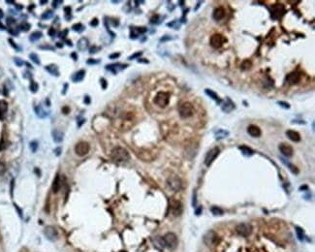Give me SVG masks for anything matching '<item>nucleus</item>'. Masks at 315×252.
Listing matches in <instances>:
<instances>
[{
	"label": "nucleus",
	"mask_w": 315,
	"mask_h": 252,
	"mask_svg": "<svg viewBox=\"0 0 315 252\" xmlns=\"http://www.w3.org/2000/svg\"><path fill=\"white\" fill-rule=\"evenodd\" d=\"M111 157L114 161L117 162V163H123V162H127L130 159V154L125 149L121 148V146H117L112 150Z\"/></svg>",
	"instance_id": "obj_1"
},
{
	"label": "nucleus",
	"mask_w": 315,
	"mask_h": 252,
	"mask_svg": "<svg viewBox=\"0 0 315 252\" xmlns=\"http://www.w3.org/2000/svg\"><path fill=\"white\" fill-rule=\"evenodd\" d=\"M178 113H180L181 118H188V117H191L194 114L195 109H194V106L190 102H184L178 108Z\"/></svg>",
	"instance_id": "obj_2"
},
{
	"label": "nucleus",
	"mask_w": 315,
	"mask_h": 252,
	"mask_svg": "<svg viewBox=\"0 0 315 252\" xmlns=\"http://www.w3.org/2000/svg\"><path fill=\"white\" fill-rule=\"evenodd\" d=\"M162 240H163L164 246H166V247H168L171 250L177 248L178 240H177V237L176 234H174V233H167L164 236V237L162 238Z\"/></svg>",
	"instance_id": "obj_3"
},
{
	"label": "nucleus",
	"mask_w": 315,
	"mask_h": 252,
	"mask_svg": "<svg viewBox=\"0 0 315 252\" xmlns=\"http://www.w3.org/2000/svg\"><path fill=\"white\" fill-rule=\"evenodd\" d=\"M170 101V94L168 92L160 91L156 94V96L154 97V104L157 105L160 108H165Z\"/></svg>",
	"instance_id": "obj_4"
},
{
	"label": "nucleus",
	"mask_w": 315,
	"mask_h": 252,
	"mask_svg": "<svg viewBox=\"0 0 315 252\" xmlns=\"http://www.w3.org/2000/svg\"><path fill=\"white\" fill-rule=\"evenodd\" d=\"M227 39L226 37H224L222 34L219 33H215L213 35H212L211 40H209V43H211V46L214 49H219L226 43Z\"/></svg>",
	"instance_id": "obj_5"
},
{
	"label": "nucleus",
	"mask_w": 315,
	"mask_h": 252,
	"mask_svg": "<svg viewBox=\"0 0 315 252\" xmlns=\"http://www.w3.org/2000/svg\"><path fill=\"white\" fill-rule=\"evenodd\" d=\"M203 240L206 245L208 246H214L216 245L218 243V236L214 231H208V232L204 235Z\"/></svg>",
	"instance_id": "obj_6"
},
{
	"label": "nucleus",
	"mask_w": 315,
	"mask_h": 252,
	"mask_svg": "<svg viewBox=\"0 0 315 252\" xmlns=\"http://www.w3.org/2000/svg\"><path fill=\"white\" fill-rule=\"evenodd\" d=\"M167 183H168V185H169V187L172 189L173 191H180V189H181V187H182L181 180L177 176H176V175L170 176L169 177H168Z\"/></svg>",
	"instance_id": "obj_7"
},
{
	"label": "nucleus",
	"mask_w": 315,
	"mask_h": 252,
	"mask_svg": "<svg viewBox=\"0 0 315 252\" xmlns=\"http://www.w3.org/2000/svg\"><path fill=\"white\" fill-rule=\"evenodd\" d=\"M89 149H90V146H89L88 143H86V142H80L75 146V152L79 156L86 155L89 152Z\"/></svg>",
	"instance_id": "obj_8"
},
{
	"label": "nucleus",
	"mask_w": 315,
	"mask_h": 252,
	"mask_svg": "<svg viewBox=\"0 0 315 252\" xmlns=\"http://www.w3.org/2000/svg\"><path fill=\"white\" fill-rule=\"evenodd\" d=\"M236 231L241 237H247L252 232V227L248 223H241L238 225L237 228H236Z\"/></svg>",
	"instance_id": "obj_9"
},
{
	"label": "nucleus",
	"mask_w": 315,
	"mask_h": 252,
	"mask_svg": "<svg viewBox=\"0 0 315 252\" xmlns=\"http://www.w3.org/2000/svg\"><path fill=\"white\" fill-rule=\"evenodd\" d=\"M182 204L177 200H172L170 203V211L174 216H180L182 213Z\"/></svg>",
	"instance_id": "obj_10"
},
{
	"label": "nucleus",
	"mask_w": 315,
	"mask_h": 252,
	"mask_svg": "<svg viewBox=\"0 0 315 252\" xmlns=\"http://www.w3.org/2000/svg\"><path fill=\"white\" fill-rule=\"evenodd\" d=\"M219 152H220V150H219V149L217 148V146L209 150L207 153V155H206V158H205V164H206L208 167L211 166L212 164V162L215 159H216V157L219 154Z\"/></svg>",
	"instance_id": "obj_11"
},
{
	"label": "nucleus",
	"mask_w": 315,
	"mask_h": 252,
	"mask_svg": "<svg viewBox=\"0 0 315 252\" xmlns=\"http://www.w3.org/2000/svg\"><path fill=\"white\" fill-rule=\"evenodd\" d=\"M301 79L302 74H300L299 72H292L286 76V82L289 83V85H297V83L300 82Z\"/></svg>",
	"instance_id": "obj_12"
},
{
	"label": "nucleus",
	"mask_w": 315,
	"mask_h": 252,
	"mask_svg": "<svg viewBox=\"0 0 315 252\" xmlns=\"http://www.w3.org/2000/svg\"><path fill=\"white\" fill-rule=\"evenodd\" d=\"M44 234L45 236L47 237V239L51 240V241H54L57 240V238H58V234H57V231L54 228V227H51V226H49V227H47L44 231Z\"/></svg>",
	"instance_id": "obj_13"
},
{
	"label": "nucleus",
	"mask_w": 315,
	"mask_h": 252,
	"mask_svg": "<svg viewBox=\"0 0 315 252\" xmlns=\"http://www.w3.org/2000/svg\"><path fill=\"white\" fill-rule=\"evenodd\" d=\"M284 12H285V9L283 5L281 4L274 5V6H272V11H271V17L274 19H278L284 14Z\"/></svg>",
	"instance_id": "obj_14"
},
{
	"label": "nucleus",
	"mask_w": 315,
	"mask_h": 252,
	"mask_svg": "<svg viewBox=\"0 0 315 252\" xmlns=\"http://www.w3.org/2000/svg\"><path fill=\"white\" fill-rule=\"evenodd\" d=\"M279 150L281 153L286 157H292L294 154V149L292 146L284 143L279 145Z\"/></svg>",
	"instance_id": "obj_15"
},
{
	"label": "nucleus",
	"mask_w": 315,
	"mask_h": 252,
	"mask_svg": "<svg viewBox=\"0 0 315 252\" xmlns=\"http://www.w3.org/2000/svg\"><path fill=\"white\" fill-rule=\"evenodd\" d=\"M247 133L251 136V137H253V138H258V137H260L261 134H262L261 129L258 127V126L253 125V124L249 125L248 127H247Z\"/></svg>",
	"instance_id": "obj_16"
},
{
	"label": "nucleus",
	"mask_w": 315,
	"mask_h": 252,
	"mask_svg": "<svg viewBox=\"0 0 315 252\" xmlns=\"http://www.w3.org/2000/svg\"><path fill=\"white\" fill-rule=\"evenodd\" d=\"M146 31L145 27H135V26H131V34L130 38L131 39H136L139 37L140 34H143Z\"/></svg>",
	"instance_id": "obj_17"
},
{
	"label": "nucleus",
	"mask_w": 315,
	"mask_h": 252,
	"mask_svg": "<svg viewBox=\"0 0 315 252\" xmlns=\"http://www.w3.org/2000/svg\"><path fill=\"white\" fill-rule=\"evenodd\" d=\"M212 17L214 19H216V20H220V19H222L224 17H225V9L223 7H218L216 8L213 11V14H212Z\"/></svg>",
	"instance_id": "obj_18"
},
{
	"label": "nucleus",
	"mask_w": 315,
	"mask_h": 252,
	"mask_svg": "<svg viewBox=\"0 0 315 252\" xmlns=\"http://www.w3.org/2000/svg\"><path fill=\"white\" fill-rule=\"evenodd\" d=\"M88 45H89V42H88V39L86 38V37H82L81 38L80 40L78 41V44H77V48L79 51H86L87 48H88Z\"/></svg>",
	"instance_id": "obj_19"
},
{
	"label": "nucleus",
	"mask_w": 315,
	"mask_h": 252,
	"mask_svg": "<svg viewBox=\"0 0 315 252\" xmlns=\"http://www.w3.org/2000/svg\"><path fill=\"white\" fill-rule=\"evenodd\" d=\"M51 135H52V138H54V141L55 142V143H61V142L63 141V138H64V133L58 129H54V131H52Z\"/></svg>",
	"instance_id": "obj_20"
},
{
	"label": "nucleus",
	"mask_w": 315,
	"mask_h": 252,
	"mask_svg": "<svg viewBox=\"0 0 315 252\" xmlns=\"http://www.w3.org/2000/svg\"><path fill=\"white\" fill-rule=\"evenodd\" d=\"M286 135H287V137L289 138L291 141H293V142H300L301 141L300 134H299L297 131H295V130H287L286 131Z\"/></svg>",
	"instance_id": "obj_21"
},
{
	"label": "nucleus",
	"mask_w": 315,
	"mask_h": 252,
	"mask_svg": "<svg viewBox=\"0 0 315 252\" xmlns=\"http://www.w3.org/2000/svg\"><path fill=\"white\" fill-rule=\"evenodd\" d=\"M61 185H62V181L61 178L59 177V175H57L54 180V183H52V192L54 193H57L59 192V190L61 189Z\"/></svg>",
	"instance_id": "obj_22"
},
{
	"label": "nucleus",
	"mask_w": 315,
	"mask_h": 252,
	"mask_svg": "<svg viewBox=\"0 0 315 252\" xmlns=\"http://www.w3.org/2000/svg\"><path fill=\"white\" fill-rule=\"evenodd\" d=\"M126 66H127V65H122V64H118V63H117V64H111V65H108L107 67H106V69L107 70H109V71H111V72H113L114 73V74H117V73L119 71V70H122V69H124V68H126Z\"/></svg>",
	"instance_id": "obj_23"
},
{
	"label": "nucleus",
	"mask_w": 315,
	"mask_h": 252,
	"mask_svg": "<svg viewBox=\"0 0 315 252\" xmlns=\"http://www.w3.org/2000/svg\"><path fill=\"white\" fill-rule=\"evenodd\" d=\"M8 111V103L4 100H0V119H3L5 117V114H6Z\"/></svg>",
	"instance_id": "obj_24"
},
{
	"label": "nucleus",
	"mask_w": 315,
	"mask_h": 252,
	"mask_svg": "<svg viewBox=\"0 0 315 252\" xmlns=\"http://www.w3.org/2000/svg\"><path fill=\"white\" fill-rule=\"evenodd\" d=\"M86 76V71L85 70H80L78 71L75 75L72 76V81L74 82H80L83 80V78Z\"/></svg>",
	"instance_id": "obj_25"
},
{
	"label": "nucleus",
	"mask_w": 315,
	"mask_h": 252,
	"mask_svg": "<svg viewBox=\"0 0 315 252\" xmlns=\"http://www.w3.org/2000/svg\"><path fill=\"white\" fill-rule=\"evenodd\" d=\"M46 70L48 71V72L50 73V74L54 75V76H55V77H58V76H59L58 67H57L55 64H51V65L46 66Z\"/></svg>",
	"instance_id": "obj_26"
},
{
	"label": "nucleus",
	"mask_w": 315,
	"mask_h": 252,
	"mask_svg": "<svg viewBox=\"0 0 315 252\" xmlns=\"http://www.w3.org/2000/svg\"><path fill=\"white\" fill-rule=\"evenodd\" d=\"M205 92H206V94H207L208 96H209L212 99H213L214 101H216L218 104L221 103V99H220V98L218 97V95H217V94L215 93L214 91L211 90V89H206V90H205Z\"/></svg>",
	"instance_id": "obj_27"
},
{
	"label": "nucleus",
	"mask_w": 315,
	"mask_h": 252,
	"mask_svg": "<svg viewBox=\"0 0 315 252\" xmlns=\"http://www.w3.org/2000/svg\"><path fill=\"white\" fill-rule=\"evenodd\" d=\"M239 149L241 151V153H243V155H245V156H251V155H253V153H254V151L252 150L250 148H248V146L241 145V146H240Z\"/></svg>",
	"instance_id": "obj_28"
},
{
	"label": "nucleus",
	"mask_w": 315,
	"mask_h": 252,
	"mask_svg": "<svg viewBox=\"0 0 315 252\" xmlns=\"http://www.w3.org/2000/svg\"><path fill=\"white\" fill-rule=\"evenodd\" d=\"M35 113H36V114H37L38 117H41V118L46 117L47 115H48V113L45 112L44 110H43V108H42L41 106H36V107H35Z\"/></svg>",
	"instance_id": "obj_29"
},
{
	"label": "nucleus",
	"mask_w": 315,
	"mask_h": 252,
	"mask_svg": "<svg viewBox=\"0 0 315 252\" xmlns=\"http://www.w3.org/2000/svg\"><path fill=\"white\" fill-rule=\"evenodd\" d=\"M42 35H43V33L41 32V31H35V32H33L32 34H31L29 36V40L31 42H35V41H38L41 37H42Z\"/></svg>",
	"instance_id": "obj_30"
},
{
	"label": "nucleus",
	"mask_w": 315,
	"mask_h": 252,
	"mask_svg": "<svg viewBox=\"0 0 315 252\" xmlns=\"http://www.w3.org/2000/svg\"><path fill=\"white\" fill-rule=\"evenodd\" d=\"M229 135V132L228 131H225V130H218L216 133H215V138H216L217 140H221L225 137H227V136Z\"/></svg>",
	"instance_id": "obj_31"
},
{
	"label": "nucleus",
	"mask_w": 315,
	"mask_h": 252,
	"mask_svg": "<svg viewBox=\"0 0 315 252\" xmlns=\"http://www.w3.org/2000/svg\"><path fill=\"white\" fill-rule=\"evenodd\" d=\"M228 100H229V99H228ZM224 105H225V106H223V107H222V111L226 112V113H229L230 111H232V110L235 108V106H234V103H232V102H231L230 100H229V103H228V104H227V103H225Z\"/></svg>",
	"instance_id": "obj_32"
},
{
	"label": "nucleus",
	"mask_w": 315,
	"mask_h": 252,
	"mask_svg": "<svg viewBox=\"0 0 315 252\" xmlns=\"http://www.w3.org/2000/svg\"><path fill=\"white\" fill-rule=\"evenodd\" d=\"M54 16V12L51 10H47L46 12H44V14L42 15V19H51V17Z\"/></svg>",
	"instance_id": "obj_33"
},
{
	"label": "nucleus",
	"mask_w": 315,
	"mask_h": 252,
	"mask_svg": "<svg viewBox=\"0 0 315 252\" xmlns=\"http://www.w3.org/2000/svg\"><path fill=\"white\" fill-rule=\"evenodd\" d=\"M73 30H75L76 32H82V31L85 30V26H83L82 23H76L72 26Z\"/></svg>",
	"instance_id": "obj_34"
},
{
	"label": "nucleus",
	"mask_w": 315,
	"mask_h": 252,
	"mask_svg": "<svg viewBox=\"0 0 315 252\" xmlns=\"http://www.w3.org/2000/svg\"><path fill=\"white\" fill-rule=\"evenodd\" d=\"M251 68V62L249 60H244L241 64V69L243 70H248Z\"/></svg>",
	"instance_id": "obj_35"
},
{
	"label": "nucleus",
	"mask_w": 315,
	"mask_h": 252,
	"mask_svg": "<svg viewBox=\"0 0 315 252\" xmlns=\"http://www.w3.org/2000/svg\"><path fill=\"white\" fill-rule=\"evenodd\" d=\"M29 57H30V59L32 60L34 63H36L37 65L40 64V59H39L38 55L36 54H29Z\"/></svg>",
	"instance_id": "obj_36"
},
{
	"label": "nucleus",
	"mask_w": 315,
	"mask_h": 252,
	"mask_svg": "<svg viewBox=\"0 0 315 252\" xmlns=\"http://www.w3.org/2000/svg\"><path fill=\"white\" fill-rule=\"evenodd\" d=\"M30 90L31 91H32V92H37V90H38V83L37 82H35L34 81H31V82H30Z\"/></svg>",
	"instance_id": "obj_37"
},
{
	"label": "nucleus",
	"mask_w": 315,
	"mask_h": 252,
	"mask_svg": "<svg viewBox=\"0 0 315 252\" xmlns=\"http://www.w3.org/2000/svg\"><path fill=\"white\" fill-rule=\"evenodd\" d=\"M281 160L283 161V162H284V163L287 165V166H289V169L293 172V173H295V174H298V173H299V171H298V169H297V168L295 167V166H293L292 164H290L289 163V162H286L284 159H283V158H281Z\"/></svg>",
	"instance_id": "obj_38"
},
{
	"label": "nucleus",
	"mask_w": 315,
	"mask_h": 252,
	"mask_svg": "<svg viewBox=\"0 0 315 252\" xmlns=\"http://www.w3.org/2000/svg\"><path fill=\"white\" fill-rule=\"evenodd\" d=\"M212 212L214 215H221L223 213V211H222L221 208H217V207H213V208H212Z\"/></svg>",
	"instance_id": "obj_39"
},
{
	"label": "nucleus",
	"mask_w": 315,
	"mask_h": 252,
	"mask_svg": "<svg viewBox=\"0 0 315 252\" xmlns=\"http://www.w3.org/2000/svg\"><path fill=\"white\" fill-rule=\"evenodd\" d=\"M64 12H65V17L68 20H71V7H65L64 8Z\"/></svg>",
	"instance_id": "obj_40"
},
{
	"label": "nucleus",
	"mask_w": 315,
	"mask_h": 252,
	"mask_svg": "<svg viewBox=\"0 0 315 252\" xmlns=\"http://www.w3.org/2000/svg\"><path fill=\"white\" fill-rule=\"evenodd\" d=\"M19 29H22L23 31H28L30 29V24L27 23H23L19 25Z\"/></svg>",
	"instance_id": "obj_41"
},
{
	"label": "nucleus",
	"mask_w": 315,
	"mask_h": 252,
	"mask_svg": "<svg viewBox=\"0 0 315 252\" xmlns=\"http://www.w3.org/2000/svg\"><path fill=\"white\" fill-rule=\"evenodd\" d=\"M296 232H297V235H298V238L300 240H303V230L301 228H299L297 227L296 228Z\"/></svg>",
	"instance_id": "obj_42"
},
{
	"label": "nucleus",
	"mask_w": 315,
	"mask_h": 252,
	"mask_svg": "<svg viewBox=\"0 0 315 252\" xmlns=\"http://www.w3.org/2000/svg\"><path fill=\"white\" fill-rule=\"evenodd\" d=\"M159 19H160V16H158V15H155V16H153V17H152L151 19H150V23H160V20H159Z\"/></svg>",
	"instance_id": "obj_43"
},
{
	"label": "nucleus",
	"mask_w": 315,
	"mask_h": 252,
	"mask_svg": "<svg viewBox=\"0 0 315 252\" xmlns=\"http://www.w3.org/2000/svg\"><path fill=\"white\" fill-rule=\"evenodd\" d=\"M29 145H30V149H31V150H32V152H36V150H37V149H38L37 142H31Z\"/></svg>",
	"instance_id": "obj_44"
},
{
	"label": "nucleus",
	"mask_w": 315,
	"mask_h": 252,
	"mask_svg": "<svg viewBox=\"0 0 315 252\" xmlns=\"http://www.w3.org/2000/svg\"><path fill=\"white\" fill-rule=\"evenodd\" d=\"M19 27H10L9 32L14 36H17L19 34Z\"/></svg>",
	"instance_id": "obj_45"
},
{
	"label": "nucleus",
	"mask_w": 315,
	"mask_h": 252,
	"mask_svg": "<svg viewBox=\"0 0 315 252\" xmlns=\"http://www.w3.org/2000/svg\"><path fill=\"white\" fill-rule=\"evenodd\" d=\"M99 50H100V48L99 47H96V46H93L91 47L90 49H89V54H96L97 51H99Z\"/></svg>",
	"instance_id": "obj_46"
},
{
	"label": "nucleus",
	"mask_w": 315,
	"mask_h": 252,
	"mask_svg": "<svg viewBox=\"0 0 315 252\" xmlns=\"http://www.w3.org/2000/svg\"><path fill=\"white\" fill-rule=\"evenodd\" d=\"M277 104L279 105L280 107H283L284 109H289V108H290V105L288 104V103H286V102H283V101H278V102H277Z\"/></svg>",
	"instance_id": "obj_47"
},
{
	"label": "nucleus",
	"mask_w": 315,
	"mask_h": 252,
	"mask_svg": "<svg viewBox=\"0 0 315 252\" xmlns=\"http://www.w3.org/2000/svg\"><path fill=\"white\" fill-rule=\"evenodd\" d=\"M142 54H143V52H142V51H139V52H135V54H132V55H131V56H129V58H128V59H130V60H132V59H135V58H136V57H140V56L142 55Z\"/></svg>",
	"instance_id": "obj_48"
},
{
	"label": "nucleus",
	"mask_w": 315,
	"mask_h": 252,
	"mask_svg": "<svg viewBox=\"0 0 315 252\" xmlns=\"http://www.w3.org/2000/svg\"><path fill=\"white\" fill-rule=\"evenodd\" d=\"M5 165L2 163V162H0V176H2L4 173H5Z\"/></svg>",
	"instance_id": "obj_49"
},
{
	"label": "nucleus",
	"mask_w": 315,
	"mask_h": 252,
	"mask_svg": "<svg viewBox=\"0 0 315 252\" xmlns=\"http://www.w3.org/2000/svg\"><path fill=\"white\" fill-rule=\"evenodd\" d=\"M15 62H16V64H17L18 66H22L23 64V61L20 59V58H18V57H16V58L14 59Z\"/></svg>",
	"instance_id": "obj_50"
},
{
	"label": "nucleus",
	"mask_w": 315,
	"mask_h": 252,
	"mask_svg": "<svg viewBox=\"0 0 315 252\" xmlns=\"http://www.w3.org/2000/svg\"><path fill=\"white\" fill-rule=\"evenodd\" d=\"M100 82H101V85H102V88L106 89V87H107V81L105 80V79H101Z\"/></svg>",
	"instance_id": "obj_51"
},
{
	"label": "nucleus",
	"mask_w": 315,
	"mask_h": 252,
	"mask_svg": "<svg viewBox=\"0 0 315 252\" xmlns=\"http://www.w3.org/2000/svg\"><path fill=\"white\" fill-rule=\"evenodd\" d=\"M54 34H55V29H54V28H51V29L49 30V35L51 36V37L54 38Z\"/></svg>",
	"instance_id": "obj_52"
},
{
	"label": "nucleus",
	"mask_w": 315,
	"mask_h": 252,
	"mask_svg": "<svg viewBox=\"0 0 315 252\" xmlns=\"http://www.w3.org/2000/svg\"><path fill=\"white\" fill-rule=\"evenodd\" d=\"M60 3H62V1H52V7L54 8H57L60 5Z\"/></svg>",
	"instance_id": "obj_53"
},
{
	"label": "nucleus",
	"mask_w": 315,
	"mask_h": 252,
	"mask_svg": "<svg viewBox=\"0 0 315 252\" xmlns=\"http://www.w3.org/2000/svg\"><path fill=\"white\" fill-rule=\"evenodd\" d=\"M67 33H68V29H65V30H63L62 32H60L58 36H59L60 38H64V37H65V35H66Z\"/></svg>",
	"instance_id": "obj_54"
},
{
	"label": "nucleus",
	"mask_w": 315,
	"mask_h": 252,
	"mask_svg": "<svg viewBox=\"0 0 315 252\" xmlns=\"http://www.w3.org/2000/svg\"><path fill=\"white\" fill-rule=\"evenodd\" d=\"M99 61L98 60H93V59H88L86 61L87 64H96V63H98Z\"/></svg>",
	"instance_id": "obj_55"
},
{
	"label": "nucleus",
	"mask_w": 315,
	"mask_h": 252,
	"mask_svg": "<svg viewBox=\"0 0 315 252\" xmlns=\"http://www.w3.org/2000/svg\"><path fill=\"white\" fill-rule=\"evenodd\" d=\"M69 111H70V109L68 108V107H64L62 109V112L64 114H69Z\"/></svg>",
	"instance_id": "obj_56"
},
{
	"label": "nucleus",
	"mask_w": 315,
	"mask_h": 252,
	"mask_svg": "<svg viewBox=\"0 0 315 252\" xmlns=\"http://www.w3.org/2000/svg\"><path fill=\"white\" fill-rule=\"evenodd\" d=\"M119 55H120V54H118V52H117V54H113L110 55V58H111V59H114V58H117V57H118Z\"/></svg>",
	"instance_id": "obj_57"
},
{
	"label": "nucleus",
	"mask_w": 315,
	"mask_h": 252,
	"mask_svg": "<svg viewBox=\"0 0 315 252\" xmlns=\"http://www.w3.org/2000/svg\"><path fill=\"white\" fill-rule=\"evenodd\" d=\"M90 25H92V26H96V25H98V19H94L92 20V22L90 23Z\"/></svg>",
	"instance_id": "obj_58"
},
{
	"label": "nucleus",
	"mask_w": 315,
	"mask_h": 252,
	"mask_svg": "<svg viewBox=\"0 0 315 252\" xmlns=\"http://www.w3.org/2000/svg\"><path fill=\"white\" fill-rule=\"evenodd\" d=\"M85 103H86V105L90 104V97H89V96H86V97H85Z\"/></svg>",
	"instance_id": "obj_59"
},
{
	"label": "nucleus",
	"mask_w": 315,
	"mask_h": 252,
	"mask_svg": "<svg viewBox=\"0 0 315 252\" xmlns=\"http://www.w3.org/2000/svg\"><path fill=\"white\" fill-rule=\"evenodd\" d=\"M55 151H56V152H55L56 155L58 156V155H60V153H61V149H60V148H57V149H55Z\"/></svg>",
	"instance_id": "obj_60"
},
{
	"label": "nucleus",
	"mask_w": 315,
	"mask_h": 252,
	"mask_svg": "<svg viewBox=\"0 0 315 252\" xmlns=\"http://www.w3.org/2000/svg\"><path fill=\"white\" fill-rule=\"evenodd\" d=\"M71 56L73 57V59H74L75 61L78 59V58H77V57H78V56H77V54H75V52H72V54H71Z\"/></svg>",
	"instance_id": "obj_61"
},
{
	"label": "nucleus",
	"mask_w": 315,
	"mask_h": 252,
	"mask_svg": "<svg viewBox=\"0 0 315 252\" xmlns=\"http://www.w3.org/2000/svg\"><path fill=\"white\" fill-rule=\"evenodd\" d=\"M9 42H10V43H11V45H12V46L14 47V48H16V49H18V47H17V46H16V45L14 44V42H13L12 40H9Z\"/></svg>",
	"instance_id": "obj_62"
},
{
	"label": "nucleus",
	"mask_w": 315,
	"mask_h": 252,
	"mask_svg": "<svg viewBox=\"0 0 315 252\" xmlns=\"http://www.w3.org/2000/svg\"><path fill=\"white\" fill-rule=\"evenodd\" d=\"M3 16H4V14H3V12H2V10H0V19H2Z\"/></svg>",
	"instance_id": "obj_63"
},
{
	"label": "nucleus",
	"mask_w": 315,
	"mask_h": 252,
	"mask_svg": "<svg viewBox=\"0 0 315 252\" xmlns=\"http://www.w3.org/2000/svg\"><path fill=\"white\" fill-rule=\"evenodd\" d=\"M56 46H57V47H59V48H62V44L57 43V44H56Z\"/></svg>",
	"instance_id": "obj_64"
}]
</instances>
